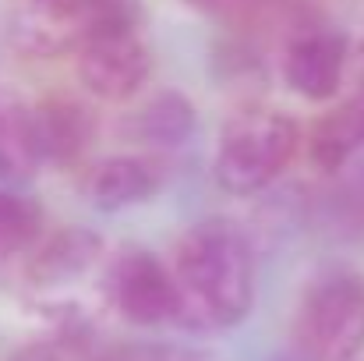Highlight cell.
Wrapping results in <instances>:
<instances>
[{
  "label": "cell",
  "instance_id": "obj_1",
  "mask_svg": "<svg viewBox=\"0 0 364 361\" xmlns=\"http://www.w3.org/2000/svg\"><path fill=\"white\" fill-rule=\"evenodd\" d=\"M177 319L188 333H223L241 326L255 305V248L227 216L191 224L173 244Z\"/></svg>",
  "mask_w": 364,
  "mask_h": 361
},
{
  "label": "cell",
  "instance_id": "obj_2",
  "mask_svg": "<svg viewBox=\"0 0 364 361\" xmlns=\"http://www.w3.org/2000/svg\"><path fill=\"white\" fill-rule=\"evenodd\" d=\"M301 127L283 110H237L223 124L213 177L227 195H258L265 192L297 156Z\"/></svg>",
  "mask_w": 364,
  "mask_h": 361
},
{
  "label": "cell",
  "instance_id": "obj_3",
  "mask_svg": "<svg viewBox=\"0 0 364 361\" xmlns=\"http://www.w3.org/2000/svg\"><path fill=\"white\" fill-rule=\"evenodd\" d=\"M297 351L308 361H354L364 351V280L350 273L318 276L294 319Z\"/></svg>",
  "mask_w": 364,
  "mask_h": 361
},
{
  "label": "cell",
  "instance_id": "obj_4",
  "mask_svg": "<svg viewBox=\"0 0 364 361\" xmlns=\"http://www.w3.org/2000/svg\"><path fill=\"white\" fill-rule=\"evenodd\" d=\"M103 301L131 326H173L177 319V283L173 269L159 262L149 248H121L100 280Z\"/></svg>",
  "mask_w": 364,
  "mask_h": 361
},
{
  "label": "cell",
  "instance_id": "obj_5",
  "mask_svg": "<svg viewBox=\"0 0 364 361\" xmlns=\"http://www.w3.org/2000/svg\"><path fill=\"white\" fill-rule=\"evenodd\" d=\"M152 71V53L138 32H96L75 50V75L96 100H131Z\"/></svg>",
  "mask_w": 364,
  "mask_h": 361
},
{
  "label": "cell",
  "instance_id": "obj_6",
  "mask_svg": "<svg viewBox=\"0 0 364 361\" xmlns=\"http://www.w3.org/2000/svg\"><path fill=\"white\" fill-rule=\"evenodd\" d=\"M7 43L21 57L53 61L85 39L82 0H7Z\"/></svg>",
  "mask_w": 364,
  "mask_h": 361
},
{
  "label": "cell",
  "instance_id": "obj_7",
  "mask_svg": "<svg viewBox=\"0 0 364 361\" xmlns=\"http://www.w3.org/2000/svg\"><path fill=\"white\" fill-rule=\"evenodd\" d=\"M347 36L336 28H315L294 36L283 53V82L308 103H329L343 85L347 68Z\"/></svg>",
  "mask_w": 364,
  "mask_h": 361
},
{
  "label": "cell",
  "instance_id": "obj_8",
  "mask_svg": "<svg viewBox=\"0 0 364 361\" xmlns=\"http://www.w3.org/2000/svg\"><path fill=\"white\" fill-rule=\"evenodd\" d=\"M159 188H163V170L145 156H107L82 181L85 202L100 213H124L145 206L159 195Z\"/></svg>",
  "mask_w": 364,
  "mask_h": 361
},
{
  "label": "cell",
  "instance_id": "obj_9",
  "mask_svg": "<svg viewBox=\"0 0 364 361\" xmlns=\"http://www.w3.org/2000/svg\"><path fill=\"white\" fill-rule=\"evenodd\" d=\"M100 255H103V234L71 224L32 248L25 262V280L32 287H64L85 276L100 262Z\"/></svg>",
  "mask_w": 364,
  "mask_h": 361
},
{
  "label": "cell",
  "instance_id": "obj_10",
  "mask_svg": "<svg viewBox=\"0 0 364 361\" xmlns=\"http://www.w3.org/2000/svg\"><path fill=\"white\" fill-rule=\"evenodd\" d=\"M198 127V110L181 89H159L124 117V138L145 149H181Z\"/></svg>",
  "mask_w": 364,
  "mask_h": 361
},
{
  "label": "cell",
  "instance_id": "obj_11",
  "mask_svg": "<svg viewBox=\"0 0 364 361\" xmlns=\"http://www.w3.org/2000/svg\"><path fill=\"white\" fill-rule=\"evenodd\" d=\"M36 124H39V138H43V152L46 163L57 167H71L78 163L89 145L96 142V117L89 114V107L53 96L46 103L36 107Z\"/></svg>",
  "mask_w": 364,
  "mask_h": 361
},
{
  "label": "cell",
  "instance_id": "obj_12",
  "mask_svg": "<svg viewBox=\"0 0 364 361\" xmlns=\"http://www.w3.org/2000/svg\"><path fill=\"white\" fill-rule=\"evenodd\" d=\"M46 163L36 107L21 103H0V181L25 188L39 177V167Z\"/></svg>",
  "mask_w": 364,
  "mask_h": 361
},
{
  "label": "cell",
  "instance_id": "obj_13",
  "mask_svg": "<svg viewBox=\"0 0 364 361\" xmlns=\"http://www.w3.org/2000/svg\"><path fill=\"white\" fill-rule=\"evenodd\" d=\"M364 145V93L333 107L329 114L315 120L308 138V159L322 174H336L347 167V159Z\"/></svg>",
  "mask_w": 364,
  "mask_h": 361
},
{
  "label": "cell",
  "instance_id": "obj_14",
  "mask_svg": "<svg viewBox=\"0 0 364 361\" xmlns=\"http://www.w3.org/2000/svg\"><path fill=\"white\" fill-rule=\"evenodd\" d=\"M43 224V209L14 192H0V255L28 248Z\"/></svg>",
  "mask_w": 364,
  "mask_h": 361
},
{
  "label": "cell",
  "instance_id": "obj_15",
  "mask_svg": "<svg viewBox=\"0 0 364 361\" xmlns=\"http://www.w3.org/2000/svg\"><path fill=\"white\" fill-rule=\"evenodd\" d=\"M138 21H141L138 0H82L85 39L96 32H134Z\"/></svg>",
  "mask_w": 364,
  "mask_h": 361
},
{
  "label": "cell",
  "instance_id": "obj_16",
  "mask_svg": "<svg viewBox=\"0 0 364 361\" xmlns=\"http://www.w3.org/2000/svg\"><path fill=\"white\" fill-rule=\"evenodd\" d=\"M7 361H60L57 355V347L53 344H46V340H32V344H21V347H14Z\"/></svg>",
  "mask_w": 364,
  "mask_h": 361
},
{
  "label": "cell",
  "instance_id": "obj_17",
  "mask_svg": "<svg viewBox=\"0 0 364 361\" xmlns=\"http://www.w3.org/2000/svg\"><path fill=\"white\" fill-rule=\"evenodd\" d=\"M265 361H308L301 351H287V355H272V358H265Z\"/></svg>",
  "mask_w": 364,
  "mask_h": 361
},
{
  "label": "cell",
  "instance_id": "obj_18",
  "mask_svg": "<svg viewBox=\"0 0 364 361\" xmlns=\"http://www.w3.org/2000/svg\"><path fill=\"white\" fill-rule=\"evenodd\" d=\"M188 4H205V0H188Z\"/></svg>",
  "mask_w": 364,
  "mask_h": 361
}]
</instances>
